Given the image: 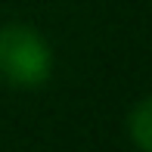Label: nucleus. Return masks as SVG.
Listing matches in <instances>:
<instances>
[{"label": "nucleus", "mask_w": 152, "mask_h": 152, "mask_svg": "<svg viewBox=\"0 0 152 152\" xmlns=\"http://www.w3.org/2000/svg\"><path fill=\"white\" fill-rule=\"evenodd\" d=\"M53 53L31 25L0 28V78L12 87H40L50 78Z\"/></svg>", "instance_id": "1"}, {"label": "nucleus", "mask_w": 152, "mask_h": 152, "mask_svg": "<svg viewBox=\"0 0 152 152\" xmlns=\"http://www.w3.org/2000/svg\"><path fill=\"white\" fill-rule=\"evenodd\" d=\"M127 134L134 137L137 149L140 152H149L152 149V102L149 99H140L137 109L130 112L127 118Z\"/></svg>", "instance_id": "2"}]
</instances>
